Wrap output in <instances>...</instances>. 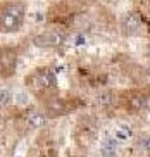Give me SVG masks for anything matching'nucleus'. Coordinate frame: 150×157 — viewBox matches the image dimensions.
Wrapping results in <instances>:
<instances>
[{
	"label": "nucleus",
	"mask_w": 150,
	"mask_h": 157,
	"mask_svg": "<svg viewBox=\"0 0 150 157\" xmlns=\"http://www.w3.org/2000/svg\"><path fill=\"white\" fill-rule=\"evenodd\" d=\"M148 74H150V67H148Z\"/></svg>",
	"instance_id": "4468645a"
},
{
	"label": "nucleus",
	"mask_w": 150,
	"mask_h": 157,
	"mask_svg": "<svg viewBox=\"0 0 150 157\" xmlns=\"http://www.w3.org/2000/svg\"><path fill=\"white\" fill-rule=\"evenodd\" d=\"M102 157H117V145L110 136H107L102 143Z\"/></svg>",
	"instance_id": "6e6552de"
},
{
	"label": "nucleus",
	"mask_w": 150,
	"mask_h": 157,
	"mask_svg": "<svg viewBox=\"0 0 150 157\" xmlns=\"http://www.w3.org/2000/svg\"><path fill=\"white\" fill-rule=\"evenodd\" d=\"M116 136H117L119 140H128V131L126 129H117V131H116Z\"/></svg>",
	"instance_id": "f8f14e48"
},
{
	"label": "nucleus",
	"mask_w": 150,
	"mask_h": 157,
	"mask_svg": "<svg viewBox=\"0 0 150 157\" xmlns=\"http://www.w3.org/2000/svg\"><path fill=\"white\" fill-rule=\"evenodd\" d=\"M64 33L57 31V29H50V31H43L40 35L33 38V43L41 48H55L64 43Z\"/></svg>",
	"instance_id": "7ed1b4c3"
},
{
	"label": "nucleus",
	"mask_w": 150,
	"mask_h": 157,
	"mask_svg": "<svg viewBox=\"0 0 150 157\" xmlns=\"http://www.w3.org/2000/svg\"><path fill=\"white\" fill-rule=\"evenodd\" d=\"M64 112H67L66 109V102L59 97H52L48 102H47V107H45V114L47 117H59L62 116Z\"/></svg>",
	"instance_id": "20e7f679"
},
{
	"label": "nucleus",
	"mask_w": 150,
	"mask_h": 157,
	"mask_svg": "<svg viewBox=\"0 0 150 157\" xmlns=\"http://www.w3.org/2000/svg\"><path fill=\"white\" fill-rule=\"evenodd\" d=\"M14 102V93L10 92L9 88H0V105L7 107Z\"/></svg>",
	"instance_id": "1a4fd4ad"
},
{
	"label": "nucleus",
	"mask_w": 150,
	"mask_h": 157,
	"mask_svg": "<svg viewBox=\"0 0 150 157\" xmlns=\"http://www.w3.org/2000/svg\"><path fill=\"white\" fill-rule=\"evenodd\" d=\"M24 14H26V7L21 2H12L4 9L2 17H0V28L7 33L17 31L23 26Z\"/></svg>",
	"instance_id": "f257e3e1"
},
{
	"label": "nucleus",
	"mask_w": 150,
	"mask_h": 157,
	"mask_svg": "<svg viewBox=\"0 0 150 157\" xmlns=\"http://www.w3.org/2000/svg\"><path fill=\"white\" fill-rule=\"evenodd\" d=\"M24 119H26L28 124L31 126V128H35V129L43 128V126L47 124V114L41 112V111H38V109H29V111H26Z\"/></svg>",
	"instance_id": "39448f33"
},
{
	"label": "nucleus",
	"mask_w": 150,
	"mask_h": 157,
	"mask_svg": "<svg viewBox=\"0 0 150 157\" xmlns=\"http://www.w3.org/2000/svg\"><path fill=\"white\" fill-rule=\"evenodd\" d=\"M100 102H102V104H105V105H109L110 102H112V97H110L109 93H105V95H102V97H100Z\"/></svg>",
	"instance_id": "ddd939ff"
},
{
	"label": "nucleus",
	"mask_w": 150,
	"mask_h": 157,
	"mask_svg": "<svg viewBox=\"0 0 150 157\" xmlns=\"http://www.w3.org/2000/svg\"><path fill=\"white\" fill-rule=\"evenodd\" d=\"M121 26H123L124 35H137L140 29V17L135 12H128L121 21Z\"/></svg>",
	"instance_id": "423d86ee"
},
{
	"label": "nucleus",
	"mask_w": 150,
	"mask_h": 157,
	"mask_svg": "<svg viewBox=\"0 0 150 157\" xmlns=\"http://www.w3.org/2000/svg\"><path fill=\"white\" fill-rule=\"evenodd\" d=\"M14 100L17 102L19 105H24V104H28V95L26 93H16L14 95Z\"/></svg>",
	"instance_id": "9b49d317"
},
{
	"label": "nucleus",
	"mask_w": 150,
	"mask_h": 157,
	"mask_svg": "<svg viewBox=\"0 0 150 157\" xmlns=\"http://www.w3.org/2000/svg\"><path fill=\"white\" fill-rule=\"evenodd\" d=\"M26 83L31 88L33 93H41L45 90H48V88H54L57 85V78H55V74L50 69H38L37 73L28 76Z\"/></svg>",
	"instance_id": "f03ea898"
},
{
	"label": "nucleus",
	"mask_w": 150,
	"mask_h": 157,
	"mask_svg": "<svg viewBox=\"0 0 150 157\" xmlns=\"http://www.w3.org/2000/svg\"><path fill=\"white\" fill-rule=\"evenodd\" d=\"M138 147L143 152L150 154V135H141L140 138H138Z\"/></svg>",
	"instance_id": "9d476101"
},
{
	"label": "nucleus",
	"mask_w": 150,
	"mask_h": 157,
	"mask_svg": "<svg viewBox=\"0 0 150 157\" xmlns=\"http://www.w3.org/2000/svg\"><path fill=\"white\" fill-rule=\"evenodd\" d=\"M147 100L148 97H143V95H133L128 100V111L129 112H140L147 107Z\"/></svg>",
	"instance_id": "0eeeda50"
}]
</instances>
